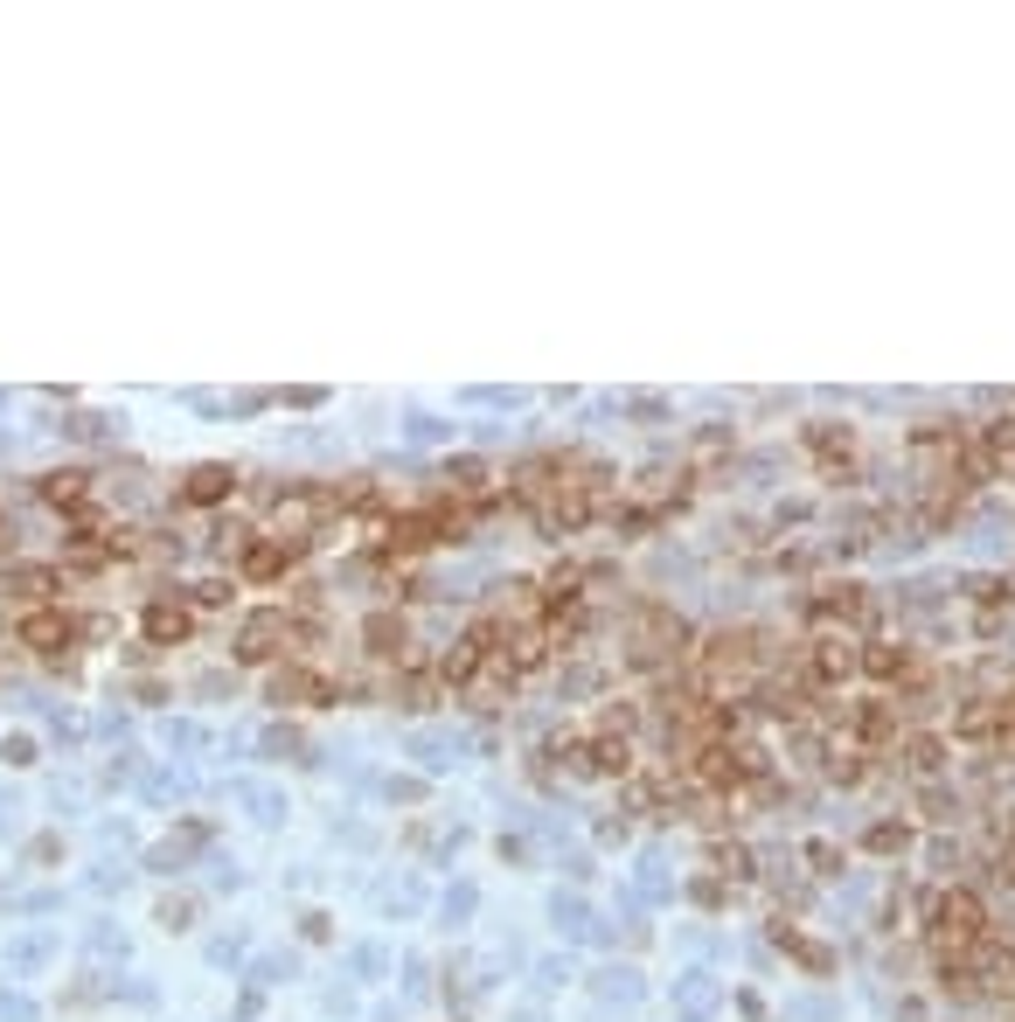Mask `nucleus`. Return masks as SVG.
<instances>
[{
	"label": "nucleus",
	"mask_w": 1015,
	"mask_h": 1022,
	"mask_svg": "<svg viewBox=\"0 0 1015 1022\" xmlns=\"http://www.w3.org/2000/svg\"><path fill=\"white\" fill-rule=\"evenodd\" d=\"M981 932H987V904L974 890H946V898L932 904V953L940 960H960Z\"/></svg>",
	"instance_id": "nucleus-1"
},
{
	"label": "nucleus",
	"mask_w": 1015,
	"mask_h": 1022,
	"mask_svg": "<svg viewBox=\"0 0 1015 1022\" xmlns=\"http://www.w3.org/2000/svg\"><path fill=\"white\" fill-rule=\"evenodd\" d=\"M682 647H689L682 619L661 613V606H640V619H633V661L640 668H654V661H668V654H682Z\"/></svg>",
	"instance_id": "nucleus-2"
},
{
	"label": "nucleus",
	"mask_w": 1015,
	"mask_h": 1022,
	"mask_svg": "<svg viewBox=\"0 0 1015 1022\" xmlns=\"http://www.w3.org/2000/svg\"><path fill=\"white\" fill-rule=\"evenodd\" d=\"M751 661H759V634H751V626H738V634H717L710 654H702V668H710V675H738V668H751Z\"/></svg>",
	"instance_id": "nucleus-3"
},
{
	"label": "nucleus",
	"mask_w": 1015,
	"mask_h": 1022,
	"mask_svg": "<svg viewBox=\"0 0 1015 1022\" xmlns=\"http://www.w3.org/2000/svg\"><path fill=\"white\" fill-rule=\"evenodd\" d=\"M278 640H293V626H285V613H257V619L244 626L237 654H244V661H272V654H278Z\"/></svg>",
	"instance_id": "nucleus-4"
},
{
	"label": "nucleus",
	"mask_w": 1015,
	"mask_h": 1022,
	"mask_svg": "<svg viewBox=\"0 0 1015 1022\" xmlns=\"http://www.w3.org/2000/svg\"><path fill=\"white\" fill-rule=\"evenodd\" d=\"M230 487H237L230 466H195L189 487H181V502H189V508H216V502H230Z\"/></svg>",
	"instance_id": "nucleus-5"
},
{
	"label": "nucleus",
	"mask_w": 1015,
	"mask_h": 1022,
	"mask_svg": "<svg viewBox=\"0 0 1015 1022\" xmlns=\"http://www.w3.org/2000/svg\"><path fill=\"white\" fill-rule=\"evenodd\" d=\"M334 689L314 675V668H278L272 675V702H327Z\"/></svg>",
	"instance_id": "nucleus-6"
},
{
	"label": "nucleus",
	"mask_w": 1015,
	"mask_h": 1022,
	"mask_svg": "<svg viewBox=\"0 0 1015 1022\" xmlns=\"http://www.w3.org/2000/svg\"><path fill=\"white\" fill-rule=\"evenodd\" d=\"M21 634V647H42V654H57V647H70V619L63 613H29L14 626Z\"/></svg>",
	"instance_id": "nucleus-7"
},
{
	"label": "nucleus",
	"mask_w": 1015,
	"mask_h": 1022,
	"mask_svg": "<svg viewBox=\"0 0 1015 1022\" xmlns=\"http://www.w3.org/2000/svg\"><path fill=\"white\" fill-rule=\"evenodd\" d=\"M300 549H306V543H285V536H278V543H251V549H244V570H251V578H278V570L293 564Z\"/></svg>",
	"instance_id": "nucleus-8"
},
{
	"label": "nucleus",
	"mask_w": 1015,
	"mask_h": 1022,
	"mask_svg": "<svg viewBox=\"0 0 1015 1022\" xmlns=\"http://www.w3.org/2000/svg\"><path fill=\"white\" fill-rule=\"evenodd\" d=\"M855 661H863V654H855L849 640H821V647H814V661H806V675H814V681H842Z\"/></svg>",
	"instance_id": "nucleus-9"
},
{
	"label": "nucleus",
	"mask_w": 1015,
	"mask_h": 1022,
	"mask_svg": "<svg viewBox=\"0 0 1015 1022\" xmlns=\"http://www.w3.org/2000/svg\"><path fill=\"white\" fill-rule=\"evenodd\" d=\"M585 758H591V772H619V779L633 772V745H627V738H612V730H606L598 745H585Z\"/></svg>",
	"instance_id": "nucleus-10"
},
{
	"label": "nucleus",
	"mask_w": 1015,
	"mask_h": 1022,
	"mask_svg": "<svg viewBox=\"0 0 1015 1022\" xmlns=\"http://www.w3.org/2000/svg\"><path fill=\"white\" fill-rule=\"evenodd\" d=\"M42 502H57V508H84V502H91V474H49V480H42Z\"/></svg>",
	"instance_id": "nucleus-11"
},
{
	"label": "nucleus",
	"mask_w": 1015,
	"mask_h": 1022,
	"mask_svg": "<svg viewBox=\"0 0 1015 1022\" xmlns=\"http://www.w3.org/2000/svg\"><path fill=\"white\" fill-rule=\"evenodd\" d=\"M863 668H870L876 681H904L918 661H911V647H870V654H863Z\"/></svg>",
	"instance_id": "nucleus-12"
},
{
	"label": "nucleus",
	"mask_w": 1015,
	"mask_h": 1022,
	"mask_svg": "<svg viewBox=\"0 0 1015 1022\" xmlns=\"http://www.w3.org/2000/svg\"><path fill=\"white\" fill-rule=\"evenodd\" d=\"M772 939H779V947H786V953H793L800 967H814V974H828V967H835V953H828V947H814V939H800L793 925H779Z\"/></svg>",
	"instance_id": "nucleus-13"
},
{
	"label": "nucleus",
	"mask_w": 1015,
	"mask_h": 1022,
	"mask_svg": "<svg viewBox=\"0 0 1015 1022\" xmlns=\"http://www.w3.org/2000/svg\"><path fill=\"white\" fill-rule=\"evenodd\" d=\"M362 640H369L376 654H404V619H389V613H369V619H362Z\"/></svg>",
	"instance_id": "nucleus-14"
},
{
	"label": "nucleus",
	"mask_w": 1015,
	"mask_h": 1022,
	"mask_svg": "<svg viewBox=\"0 0 1015 1022\" xmlns=\"http://www.w3.org/2000/svg\"><path fill=\"white\" fill-rule=\"evenodd\" d=\"M953 730H960V738H995V730H1002V710H995V702H967V710L953 717Z\"/></svg>",
	"instance_id": "nucleus-15"
},
{
	"label": "nucleus",
	"mask_w": 1015,
	"mask_h": 1022,
	"mask_svg": "<svg viewBox=\"0 0 1015 1022\" xmlns=\"http://www.w3.org/2000/svg\"><path fill=\"white\" fill-rule=\"evenodd\" d=\"M181 634H189V613L181 606H153L146 613V640H181Z\"/></svg>",
	"instance_id": "nucleus-16"
},
{
	"label": "nucleus",
	"mask_w": 1015,
	"mask_h": 1022,
	"mask_svg": "<svg viewBox=\"0 0 1015 1022\" xmlns=\"http://www.w3.org/2000/svg\"><path fill=\"white\" fill-rule=\"evenodd\" d=\"M806 445H814V453H842L849 459V425L835 432V425H814V432H806Z\"/></svg>",
	"instance_id": "nucleus-17"
},
{
	"label": "nucleus",
	"mask_w": 1015,
	"mask_h": 1022,
	"mask_svg": "<svg viewBox=\"0 0 1015 1022\" xmlns=\"http://www.w3.org/2000/svg\"><path fill=\"white\" fill-rule=\"evenodd\" d=\"M904 842H911V834H904L897 821H876V828H870V849H876V856H897Z\"/></svg>",
	"instance_id": "nucleus-18"
},
{
	"label": "nucleus",
	"mask_w": 1015,
	"mask_h": 1022,
	"mask_svg": "<svg viewBox=\"0 0 1015 1022\" xmlns=\"http://www.w3.org/2000/svg\"><path fill=\"white\" fill-rule=\"evenodd\" d=\"M904 751H911V766H918V772H940V758H946V751H940V738H911Z\"/></svg>",
	"instance_id": "nucleus-19"
},
{
	"label": "nucleus",
	"mask_w": 1015,
	"mask_h": 1022,
	"mask_svg": "<svg viewBox=\"0 0 1015 1022\" xmlns=\"http://www.w3.org/2000/svg\"><path fill=\"white\" fill-rule=\"evenodd\" d=\"M710 856H717V870H731V877H751V856H744L738 842H717Z\"/></svg>",
	"instance_id": "nucleus-20"
},
{
	"label": "nucleus",
	"mask_w": 1015,
	"mask_h": 1022,
	"mask_svg": "<svg viewBox=\"0 0 1015 1022\" xmlns=\"http://www.w3.org/2000/svg\"><path fill=\"white\" fill-rule=\"evenodd\" d=\"M446 480H453L459 494H474V487L487 480V466H480V459H459V466H453V474H446Z\"/></svg>",
	"instance_id": "nucleus-21"
},
{
	"label": "nucleus",
	"mask_w": 1015,
	"mask_h": 1022,
	"mask_svg": "<svg viewBox=\"0 0 1015 1022\" xmlns=\"http://www.w3.org/2000/svg\"><path fill=\"white\" fill-rule=\"evenodd\" d=\"M14 591H49V585H57V578H49V570H14V578H8Z\"/></svg>",
	"instance_id": "nucleus-22"
}]
</instances>
